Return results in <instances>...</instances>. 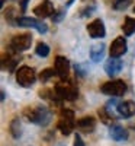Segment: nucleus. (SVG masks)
Wrapping results in <instances>:
<instances>
[{
    "mask_svg": "<svg viewBox=\"0 0 135 146\" xmlns=\"http://www.w3.org/2000/svg\"><path fill=\"white\" fill-rule=\"evenodd\" d=\"M32 42V34L31 32H25V34H19L15 35L10 40V50L13 54H19L22 51L28 50Z\"/></svg>",
    "mask_w": 135,
    "mask_h": 146,
    "instance_id": "obj_4",
    "label": "nucleus"
},
{
    "mask_svg": "<svg viewBox=\"0 0 135 146\" xmlns=\"http://www.w3.org/2000/svg\"><path fill=\"white\" fill-rule=\"evenodd\" d=\"M20 57L18 58V56H12V54H7V56H3L2 57V67L5 70H9V72H13L19 63Z\"/></svg>",
    "mask_w": 135,
    "mask_h": 146,
    "instance_id": "obj_16",
    "label": "nucleus"
},
{
    "mask_svg": "<svg viewBox=\"0 0 135 146\" xmlns=\"http://www.w3.org/2000/svg\"><path fill=\"white\" fill-rule=\"evenodd\" d=\"M128 86L124 80H109V82H105L102 86H100V91L105 94V95H110V96H122L125 95Z\"/></svg>",
    "mask_w": 135,
    "mask_h": 146,
    "instance_id": "obj_5",
    "label": "nucleus"
},
{
    "mask_svg": "<svg viewBox=\"0 0 135 146\" xmlns=\"http://www.w3.org/2000/svg\"><path fill=\"white\" fill-rule=\"evenodd\" d=\"M55 72L57 76L61 80H67L68 79V73H70V62L64 56H57L55 57Z\"/></svg>",
    "mask_w": 135,
    "mask_h": 146,
    "instance_id": "obj_10",
    "label": "nucleus"
},
{
    "mask_svg": "<svg viewBox=\"0 0 135 146\" xmlns=\"http://www.w3.org/2000/svg\"><path fill=\"white\" fill-rule=\"evenodd\" d=\"M87 32L92 38H103L106 35V28L102 19H94L87 25Z\"/></svg>",
    "mask_w": 135,
    "mask_h": 146,
    "instance_id": "obj_11",
    "label": "nucleus"
},
{
    "mask_svg": "<svg viewBox=\"0 0 135 146\" xmlns=\"http://www.w3.org/2000/svg\"><path fill=\"white\" fill-rule=\"evenodd\" d=\"M134 12H135V6H134Z\"/></svg>",
    "mask_w": 135,
    "mask_h": 146,
    "instance_id": "obj_26",
    "label": "nucleus"
},
{
    "mask_svg": "<svg viewBox=\"0 0 135 146\" xmlns=\"http://www.w3.org/2000/svg\"><path fill=\"white\" fill-rule=\"evenodd\" d=\"M10 133H12V136H13L15 139H19L20 137V123H19V120L18 118H13L10 121V127H9Z\"/></svg>",
    "mask_w": 135,
    "mask_h": 146,
    "instance_id": "obj_21",
    "label": "nucleus"
},
{
    "mask_svg": "<svg viewBox=\"0 0 135 146\" xmlns=\"http://www.w3.org/2000/svg\"><path fill=\"white\" fill-rule=\"evenodd\" d=\"M76 123H77V121L74 118V113H73L71 110H63L61 114H60L57 127H58V130L63 133L64 136H68V135H71V131L74 130Z\"/></svg>",
    "mask_w": 135,
    "mask_h": 146,
    "instance_id": "obj_3",
    "label": "nucleus"
},
{
    "mask_svg": "<svg viewBox=\"0 0 135 146\" xmlns=\"http://www.w3.org/2000/svg\"><path fill=\"white\" fill-rule=\"evenodd\" d=\"M73 146H86L84 145V142H83V139H81V136H76L74 137V143H73Z\"/></svg>",
    "mask_w": 135,
    "mask_h": 146,
    "instance_id": "obj_25",
    "label": "nucleus"
},
{
    "mask_svg": "<svg viewBox=\"0 0 135 146\" xmlns=\"http://www.w3.org/2000/svg\"><path fill=\"white\" fill-rule=\"evenodd\" d=\"M23 115L28 121L38 126H45L50 123L51 113L45 105H36V107H28L23 110Z\"/></svg>",
    "mask_w": 135,
    "mask_h": 146,
    "instance_id": "obj_1",
    "label": "nucleus"
},
{
    "mask_svg": "<svg viewBox=\"0 0 135 146\" xmlns=\"http://www.w3.org/2000/svg\"><path fill=\"white\" fill-rule=\"evenodd\" d=\"M57 75V72L55 69H44L41 73H39V80L41 82H47L48 79H51L52 76Z\"/></svg>",
    "mask_w": 135,
    "mask_h": 146,
    "instance_id": "obj_22",
    "label": "nucleus"
},
{
    "mask_svg": "<svg viewBox=\"0 0 135 146\" xmlns=\"http://www.w3.org/2000/svg\"><path fill=\"white\" fill-rule=\"evenodd\" d=\"M16 25L20 28H33L36 29L39 34H45L48 31V25L44 21H38L35 18H26V16H22L16 19Z\"/></svg>",
    "mask_w": 135,
    "mask_h": 146,
    "instance_id": "obj_7",
    "label": "nucleus"
},
{
    "mask_svg": "<svg viewBox=\"0 0 135 146\" xmlns=\"http://www.w3.org/2000/svg\"><path fill=\"white\" fill-rule=\"evenodd\" d=\"M109 135H110V137H112L113 140H118V142L128 139V131H126V129H124V127L119 126V124L110 126V127H109Z\"/></svg>",
    "mask_w": 135,
    "mask_h": 146,
    "instance_id": "obj_15",
    "label": "nucleus"
},
{
    "mask_svg": "<svg viewBox=\"0 0 135 146\" xmlns=\"http://www.w3.org/2000/svg\"><path fill=\"white\" fill-rule=\"evenodd\" d=\"M129 5H131V0H113V3H112L115 10H124Z\"/></svg>",
    "mask_w": 135,
    "mask_h": 146,
    "instance_id": "obj_23",
    "label": "nucleus"
},
{
    "mask_svg": "<svg viewBox=\"0 0 135 146\" xmlns=\"http://www.w3.org/2000/svg\"><path fill=\"white\" fill-rule=\"evenodd\" d=\"M105 54V44H94L90 48V58L94 63H99Z\"/></svg>",
    "mask_w": 135,
    "mask_h": 146,
    "instance_id": "obj_17",
    "label": "nucleus"
},
{
    "mask_svg": "<svg viewBox=\"0 0 135 146\" xmlns=\"http://www.w3.org/2000/svg\"><path fill=\"white\" fill-rule=\"evenodd\" d=\"M116 111L121 114V117L129 118L135 114V102L134 101H122L116 105Z\"/></svg>",
    "mask_w": 135,
    "mask_h": 146,
    "instance_id": "obj_12",
    "label": "nucleus"
},
{
    "mask_svg": "<svg viewBox=\"0 0 135 146\" xmlns=\"http://www.w3.org/2000/svg\"><path fill=\"white\" fill-rule=\"evenodd\" d=\"M76 127L83 133H92L96 127V120L93 117H83V118L77 120Z\"/></svg>",
    "mask_w": 135,
    "mask_h": 146,
    "instance_id": "obj_13",
    "label": "nucleus"
},
{
    "mask_svg": "<svg viewBox=\"0 0 135 146\" xmlns=\"http://www.w3.org/2000/svg\"><path fill=\"white\" fill-rule=\"evenodd\" d=\"M36 80V75L35 70L29 66H22L16 70V82L23 88H29L35 83Z\"/></svg>",
    "mask_w": 135,
    "mask_h": 146,
    "instance_id": "obj_6",
    "label": "nucleus"
},
{
    "mask_svg": "<svg viewBox=\"0 0 135 146\" xmlns=\"http://www.w3.org/2000/svg\"><path fill=\"white\" fill-rule=\"evenodd\" d=\"M128 50V45H126V40L124 36H116V38L112 41L109 47V54L110 57L113 58H119L121 56H124Z\"/></svg>",
    "mask_w": 135,
    "mask_h": 146,
    "instance_id": "obj_8",
    "label": "nucleus"
},
{
    "mask_svg": "<svg viewBox=\"0 0 135 146\" xmlns=\"http://www.w3.org/2000/svg\"><path fill=\"white\" fill-rule=\"evenodd\" d=\"M77 96H79L77 88H74L67 80H63V83L55 85L52 91V100L55 101H74Z\"/></svg>",
    "mask_w": 135,
    "mask_h": 146,
    "instance_id": "obj_2",
    "label": "nucleus"
},
{
    "mask_svg": "<svg viewBox=\"0 0 135 146\" xmlns=\"http://www.w3.org/2000/svg\"><path fill=\"white\" fill-rule=\"evenodd\" d=\"M31 2V0H19V7L22 12H25L28 9V3Z\"/></svg>",
    "mask_w": 135,
    "mask_h": 146,
    "instance_id": "obj_24",
    "label": "nucleus"
},
{
    "mask_svg": "<svg viewBox=\"0 0 135 146\" xmlns=\"http://www.w3.org/2000/svg\"><path fill=\"white\" fill-rule=\"evenodd\" d=\"M35 53H36V56L45 58V57H48V54H50V45L45 44V42H38L36 47H35Z\"/></svg>",
    "mask_w": 135,
    "mask_h": 146,
    "instance_id": "obj_20",
    "label": "nucleus"
},
{
    "mask_svg": "<svg viewBox=\"0 0 135 146\" xmlns=\"http://www.w3.org/2000/svg\"><path fill=\"white\" fill-rule=\"evenodd\" d=\"M99 117L105 124H110V126H112V121L115 120V117L112 115V113H110V110L107 107H103L99 110Z\"/></svg>",
    "mask_w": 135,
    "mask_h": 146,
    "instance_id": "obj_19",
    "label": "nucleus"
},
{
    "mask_svg": "<svg viewBox=\"0 0 135 146\" xmlns=\"http://www.w3.org/2000/svg\"><path fill=\"white\" fill-rule=\"evenodd\" d=\"M122 31H124L126 36H131L135 32V18L126 16L124 19V23H122Z\"/></svg>",
    "mask_w": 135,
    "mask_h": 146,
    "instance_id": "obj_18",
    "label": "nucleus"
},
{
    "mask_svg": "<svg viewBox=\"0 0 135 146\" xmlns=\"http://www.w3.org/2000/svg\"><path fill=\"white\" fill-rule=\"evenodd\" d=\"M33 13L39 19H45V18L54 16L55 15V9H54L52 2H50V0H42L39 5H36L33 7Z\"/></svg>",
    "mask_w": 135,
    "mask_h": 146,
    "instance_id": "obj_9",
    "label": "nucleus"
},
{
    "mask_svg": "<svg viewBox=\"0 0 135 146\" xmlns=\"http://www.w3.org/2000/svg\"><path fill=\"white\" fill-rule=\"evenodd\" d=\"M122 62L119 58H113V57H110L107 62H106V64H105V70H106V73L112 78V76H115V75H118V73L122 70Z\"/></svg>",
    "mask_w": 135,
    "mask_h": 146,
    "instance_id": "obj_14",
    "label": "nucleus"
}]
</instances>
